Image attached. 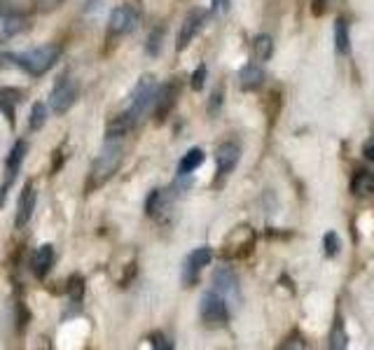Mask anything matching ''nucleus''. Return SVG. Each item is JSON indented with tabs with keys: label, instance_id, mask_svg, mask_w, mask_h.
Instances as JSON below:
<instances>
[{
	"label": "nucleus",
	"instance_id": "1",
	"mask_svg": "<svg viewBox=\"0 0 374 350\" xmlns=\"http://www.w3.org/2000/svg\"><path fill=\"white\" fill-rule=\"evenodd\" d=\"M122 159H124V147H122V143L117 138H108V140H105L103 150L98 152L96 159H94V164H91L87 192L105 185V182H108L112 175L119 171Z\"/></svg>",
	"mask_w": 374,
	"mask_h": 350
},
{
	"label": "nucleus",
	"instance_id": "2",
	"mask_svg": "<svg viewBox=\"0 0 374 350\" xmlns=\"http://www.w3.org/2000/svg\"><path fill=\"white\" fill-rule=\"evenodd\" d=\"M59 56H61L59 44H40V47L30 49V52H26V54L14 56V61H17V64L24 68L26 73L40 78V75H45L52 66L57 64Z\"/></svg>",
	"mask_w": 374,
	"mask_h": 350
},
{
	"label": "nucleus",
	"instance_id": "3",
	"mask_svg": "<svg viewBox=\"0 0 374 350\" xmlns=\"http://www.w3.org/2000/svg\"><path fill=\"white\" fill-rule=\"evenodd\" d=\"M199 313H201L204 327H209V330H220V327H225L230 322V306H227V299L223 294H218L216 290L206 292L201 296Z\"/></svg>",
	"mask_w": 374,
	"mask_h": 350
},
{
	"label": "nucleus",
	"instance_id": "4",
	"mask_svg": "<svg viewBox=\"0 0 374 350\" xmlns=\"http://www.w3.org/2000/svg\"><path fill=\"white\" fill-rule=\"evenodd\" d=\"M155 96H157V82L152 75H143L139 80V85L134 87L132 91V105H129V115H132L134 121H139L152 103H155Z\"/></svg>",
	"mask_w": 374,
	"mask_h": 350
},
{
	"label": "nucleus",
	"instance_id": "5",
	"mask_svg": "<svg viewBox=\"0 0 374 350\" xmlns=\"http://www.w3.org/2000/svg\"><path fill=\"white\" fill-rule=\"evenodd\" d=\"M75 98H78V85H75L73 78H59L54 82V87L49 91V108L57 112V115H64L73 108Z\"/></svg>",
	"mask_w": 374,
	"mask_h": 350
},
{
	"label": "nucleus",
	"instance_id": "6",
	"mask_svg": "<svg viewBox=\"0 0 374 350\" xmlns=\"http://www.w3.org/2000/svg\"><path fill=\"white\" fill-rule=\"evenodd\" d=\"M141 24V14L132 5H117L110 14L108 33L110 35H129Z\"/></svg>",
	"mask_w": 374,
	"mask_h": 350
},
{
	"label": "nucleus",
	"instance_id": "7",
	"mask_svg": "<svg viewBox=\"0 0 374 350\" xmlns=\"http://www.w3.org/2000/svg\"><path fill=\"white\" fill-rule=\"evenodd\" d=\"M178 98H180L178 80H169V82H164L162 87H157V96H155V117H157V121H164L171 115L173 108L178 105Z\"/></svg>",
	"mask_w": 374,
	"mask_h": 350
},
{
	"label": "nucleus",
	"instance_id": "8",
	"mask_svg": "<svg viewBox=\"0 0 374 350\" xmlns=\"http://www.w3.org/2000/svg\"><path fill=\"white\" fill-rule=\"evenodd\" d=\"M28 155V143L26 140H17L14 143V147L10 152V157H7V164H5V182L3 187H0V205L5 203V196H7V189L14 180H17L21 164H24V159Z\"/></svg>",
	"mask_w": 374,
	"mask_h": 350
},
{
	"label": "nucleus",
	"instance_id": "9",
	"mask_svg": "<svg viewBox=\"0 0 374 350\" xmlns=\"http://www.w3.org/2000/svg\"><path fill=\"white\" fill-rule=\"evenodd\" d=\"M211 260H213L211 248H197L187 255L185 266H182V283H185V287L197 285V280H199V271L204 269V266H209Z\"/></svg>",
	"mask_w": 374,
	"mask_h": 350
},
{
	"label": "nucleus",
	"instance_id": "10",
	"mask_svg": "<svg viewBox=\"0 0 374 350\" xmlns=\"http://www.w3.org/2000/svg\"><path fill=\"white\" fill-rule=\"evenodd\" d=\"M255 246V234L250 227H236L232 236L225 243V255L227 257H246Z\"/></svg>",
	"mask_w": 374,
	"mask_h": 350
},
{
	"label": "nucleus",
	"instance_id": "11",
	"mask_svg": "<svg viewBox=\"0 0 374 350\" xmlns=\"http://www.w3.org/2000/svg\"><path fill=\"white\" fill-rule=\"evenodd\" d=\"M204 26V12L201 10H192L185 17V21L180 24V30H178V37H175V49L182 52L189 47V42L194 40V35L199 33Z\"/></svg>",
	"mask_w": 374,
	"mask_h": 350
},
{
	"label": "nucleus",
	"instance_id": "12",
	"mask_svg": "<svg viewBox=\"0 0 374 350\" xmlns=\"http://www.w3.org/2000/svg\"><path fill=\"white\" fill-rule=\"evenodd\" d=\"M213 283H216V292L223 294L225 299H239V278L230 266H220L213 273Z\"/></svg>",
	"mask_w": 374,
	"mask_h": 350
},
{
	"label": "nucleus",
	"instance_id": "13",
	"mask_svg": "<svg viewBox=\"0 0 374 350\" xmlns=\"http://www.w3.org/2000/svg\"><path fill=\"white\" fill-rule=\"evenodd\" d=\"M239 159H241L239 145H236V143H223V145L216 150V164H218V175H220V178H227V175L236 169Z\"/></svg>",
	"mask_w": 374,
	"mask_h": 350
},
{
	"label": "nucleus",
	"instance_id": "14",
	"mask_svg": "<svg viewBox=\"0 0 374 350\" xmlns=\"http://www.w3.org/2000/svg\"><path fill=\"white\" fill-rule=\"evenodd\" d=\"M35 187L28 185L21 189L19 194V201H17V217H14V224H17V229H24V227L30 222V217H33V210H35Z\"/></svg>",
	"mask_w": 374,
	"mask_h": 350
},
{
	"label": "nucleus",
	"instance_id": "15",
	"mask_svg": "<svg viewBox=\"0 0 374 350\" xmlns=\"http://www.w3.org/2000/svg\"><path fill=\"white\" fill-rule=\"evenodd\" d=\"M262 82H264V71L259 66L248 64V66L241 68V73H239V87L243 91H255V89L262 87Z\"/></svg>",
	"mask_w": 374,
	"mask_h": 350
},
{
	"label": "nucleus",
	"instance_id": "16",
	"mask_svg": "<svg viewBox=\"0 0 374 350\" xmlns=\"http://www.w3.org/2000/svg\"><path fill=\"white\" fill-rule=\"evenodd\" d=\"M52 264H54V248L49 246V243H45V246L37 248V253L33 257V273L35 278H45L52 269Z\"/></svg>",
	"mask_w": 374,
	"mask_h": 350
},
{
	"label": "nucleus",
	"instance_id": "17",
	"mask_svg": "<svg viewBox=\"0 0 374 350\" xmlns=\"http://www.w3.org/2000/svg\"><path fill=\"white\" fill-rule=\"evenodd\" d=\"M334 52L337 56H349L351 54V30L346 19H337L334 21Z\"/></svg>",
	"mask_w": 374,
	"mask_h": 350
},
{
	"label": "nucleus",
	"instance_id": "18",
	"mask_svg": "<svg viewBox=\"0 0 374 350\" xmlns=\"http://www.w3.org/2000/svg\"><path fill=\"white\" fill-rule=\"evenodd\" d=\"M134 124H136V121L132 119V115H129V112H122V115L112 117V119L108 121V128H105V133H108V138L122 140V138H124V135L134 128Z\"/></svg>",
	"mask_w": 374,
	"mask_h": 350
},
{
	"label": "nucleus",
	"instance_id": "19",
	"mask_svg": "<svg viewBox=\"0 0 374 350\" xmlns=\"http://www.w3.org/2000/svg\"><path fill=\"white\" fill-rule=\"evenodd\" d=\"M351 192L356 196H374V173L358 171L351 178Z\"/></svg>",
	"mask_w": 374,
	"mask_h": 350
},
{
	"label": "nucleus",
	"instance_id": "20",
	"mask_svg": "<svg viewBox=\"0 0 374 350\" xmlns=\"http://www.w3.org/2000/svg\"><path fill=\"white\" fill-rule=\"evenodd\" d=\"M204 159H206L204 150H201V147H192V150L187 152L185 157L180 159L178 173H180V175H189L192 171H197V169H199V166L204 164Z\"/></svg>",
	"mask_w": 374,
	"mask_h": 350
},
{
	"label": "nucleus",
	"instance_id": "21",
	"mask_svg": "<svg viewBox=\"0 0 374 350\" xmlns=\"http://www.w3.org/2000/svg\"><path fill=\"white\" fill-rule=\"evenodd\" d=\"M166 208V194L164 189H152L148 201H145V212H148L150 217H157L159 212Z\"/></svg>",
	"mask_w": 374,
	"mask_h": 350
},
{
	"label": "nucleus",
	"instance_id": "22",
	"mask_svg": "<svg viewBox=\"0 0 374 350\" xmlns=\"http://www.w3.org/2000/svg\"><path fill=\"white\" fill-rule=\"evenodd\" d=\"M47 105L45 103H33V108H30V117H28V128L30 131H40V128L47 124Z\"/></svg>",
	"mask_w": 374,
	"mask_h": 350
},
{
	"label": "nucleus",
	"instance_id": "23",
	"mask_svg": "<svg viewBox=\"0 0 374 350\" xmlns=\"http://www.w3.org/2000/svg\"><path fill=\"white\" fill-rule=\"evenodd\" d=\"M253 54L257 61H269L274 54V40L269 35H257L253 40Z\"/></svg>",
	"mask_w": 374,
	"mask_h": 350
},
{
	"label": "nucleus",
	"instance_id": "24",
	"mask_svg": "<svg viewBox=\"0 0 374 350\" xmlns=\"http://www.w3.org/2000/svg\"><path fill=\"white\" fill-rule=\"evenodd\" d=\"M349 346V337H346V330H344V320L337 318L332 325V334H330V348L334 350H344Z\"/></svg>",
	"mask_w": 374,
	"mask_h": 350
},
{
	"label": "nucleus",
	"instance_id": "25",
	"mask_svg": "<svg viewBox=\"0 0 374 350\" xmlns=\"http://www.w3.org/2000/svg\"><path fill=\"white\" fill-rule=\"evenodd\" d=\"M162 40H164V28H155L148 37V44H145V49H148L150 56H157L159 52H162Z\"/></svg>",
	"mask_w": 374,
	"mask_h": 350
},
{
	"label": "nucleus",
	"instance_id": "26",
	"mask_svg": "<svg viewBox=\"0 0 374 350\" xmlns=\"http://www.w3.org/2000/svg\"><path fill=\"white\" fill-rule=\"evenodd\" d=\"M323 248H325V255L330 257H337L339 255V236L334 234V231H327L325 236H323Z\"/></svg>",
	"mask_w": 374,
	"mask_h": 350
},
{
	"label": "nucleus",
	"instance_id": "27",
	"mask_svg": "<svg viewBox=\"0 0 374 350\" xmlns=\"http://www.w3.org/2000/svg\"><path fill=\"white\" fill-rule=\"evenodd\" d=\"M66 285H68V287H66L68 294H71L75 301H80V299H82V292H85V280H82L80 276H71V278H68Z\"/></svg>",
	"mask_w": 374,
	"mask_h": 350
},
{
	"label": "nucleus",
	"instance_id": "28",
	"mask_svg": "<svg viewBox=\"0 0 374 350\" xmlns=\"http://www.w3.org/2000/svg\"><path fill=\"white\" fill-rule=\"evenodd\" d=\"M206 75H209V68L206 66H199L197 71L192 73V89L194 91H201L204 85H206Z\"/></svg>",
	"mask_w": 374,
	"mask_h": 350
},
{
	"label": "nucleus",
	"instance_id": "29",
	"mask_svg": "<svg viewBox=\"0 0 374 350\" xmlns=\"http://www.w3.org/2000/svg\"><path fill=\"white\" fill-rule=\"evenodd\" d=\"M220 105H223V87L213 91V96H211V105H209V112H211V115H216V112L220 110Z\"/></svg>",
	"mask_w": 374,
	"mask_h": 350
},
{
	"label": "nucleus",
	"instance_id": "30",
	"mask_svg": "<svg viewBox=\"0 0 374 350\" xmlns=\"http://www.w3.org/2000/svg\"><path fill=\"white\" fill-rule=\"evenodd\" d=\"M150 341H152V348H164V350H171V344H166V337L164 334H159V332H155L150 337Z\"/></svg>",
	"mask_w": 374,
	"mask_h": 350
},
{
	"label": "nucleus",
	"instance_id": "31",
	"mask_svg": "<svg viewBox=\"0 0 374 350\" xmlns=\"http://www.w3.org/2000/svg\"><path fill=\"white\" fill-rule=\"evenodd\" d=\"M325 10H327V0H311V12H314L316 17L325 14Z\"/></svg>",
	"mask_w": 374,
	"mask_h": 350
},
{
	"label": "nucleus",
	"instance_id": "32",
	"mask_svg": "<svg viewBox=\"0 0 374 350\" xmlns=\"http://www.w3.org/2000/svg\"><path fill=\"white\" fill-rule=\"evenodd\" d=\"M227 10H230V0H213V12L225 14Z\"/></svg>",
	"mask_w": 374,
	"mask_h": 350
},
{
	"label": "nucleus",
	"instance_id": "33",
	"mask_svg": "<svg viewBox=\"0 0 374 350\" xmlns=\"http://www.w3.org/2000/svg\"><path fill=\"white\" fill-rule=\"evenodd\" d=\"M363 155H365V159H368V162L374 164V138L368 140V143H365V145H363Z\"/></svg>",
	"mask_w": 374,
	"mask_h": 350
},
{
	"label": "nucleus",
	"instance_id": "34",
	"mask_svg": "<svg viewBox=\"0 0 374 350\" xmlns=\"http://www.w3.org/2000/svg\"><path fill=\"white\" fill-rule=\"evenodd\" d=\"M61 3V0H40V5L45 7V10H49V7H57Z\"/></svg>",
	"mask_w": 374,
	"mask_h": 350
}]
</instances>
